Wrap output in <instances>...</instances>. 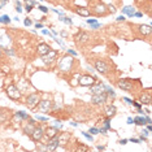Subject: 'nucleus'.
I'll return each instance as SVG.
<instances>
[{"instance_id":"de8ad7c7","label":"nucleus","mask_w":152,"mask_h":152,"mask_svg":"<svg viewBox=\"0 0 152 152\" xmlns=\"http://www.w3.org/2000/svg\"><path fill=\"white\" fill-rule=\"evenodd\" d=\"M124 100H125L126 103H129V104H131V103H133V100L129 99V98H124Z\"/></svg>"},{"instance_id":"f704fd0d","label":"nucleus","mask_w":152,"mask_h":152,"mask_svg":"<svg viewBox=\"0 0 152 152\" xmlns=\"http://www.w3.org/2000/svg\"><path fill=\"white\" fill-rule=\"evenodd\" d=\"M31 23H33V21L30 18H25V21H23V25H25L26 27H29V26H31Z\"/></svg>"},{"instance_id":"79ce46f5","label":"nucleus","mask_w":152,"mask_h":152,"mask_svg":"<svg viewBox=\"0 0 152 152\" xmlns=\"http://www.w3.org/2000/svg\"><path fill=\"white\" fill-rule=\"evenodd\" d=\"M8 1H9V0H0V8H3V7H4Z\"/></svg>"},{"instance_id":"f8f14e48","label":"nucleus","mask_w":152,"mask_h":152,"mask_svg":"<svg viewBox=\"0 0 152 152\" xmlns=\"http://www.w3.org/2000/svg\"><path fill=\"white\" fill-rule=\"evenodd\" d=\"M95 82H96V78L90 74L79 75V78H78V85H81V86H92Z\"/></svg>"},{"instance_id":"09e8293b","label":"nucleus","mask_w":152,"mask_h":152,"mask_svg":"<svg viewBox=\"0 0 152 152\" xmlns=\"http://www.w3.org/2000/svg\"><path fill=\"white\" fill-rule=\"evenodd\" d=\"M127 142H129L127 139H121V140H120V144H126Z\"/></svg>"},{"instance_id":"f03ea898","label":"nucleus","mask_w":152,"mask_h":152,"mask_svg":"<svg viewBox=\"0 0 152 152\" xmlns=\"http://www.w3.org/2000/svg\"><path fill=\"white\" fill-rule=\"evenodd\" d=\"M91 63L94 65V68L99 72L100 74L105 75V77H109L112 73L116 72V68L108 58H104V57H100V56H95L91 58Z\"/></svg>"},{"instance_id":"5701e85b","label":"nucleus","mask_w":152,"mask_h":152,"mask_svg":"<svg viewBox=\"0 0 152 152\" xmlns=\"http://www.w3.org/2000/svg\"><path fill=\"white\" fill-rule=\"evenodd\" d=\"M75 144H77V147H74L73 151H77V152H88V151H91V148H90L88 146H85L83 143L75 142Z\"/></svg>"},{"instance_id":"ddd939ff","label":"nucleus","mask_w":152,"mask_h":152,"mask_svg":"<svg viewBox=\"0 0 152 152\" xmlns=\"http://www.w3.org/2000/svg\"><path fill=\"white\" fill-rule=\"evenodd\" d=\"M34 142H40L42 140V138L44 137V129L42 126H35L34 127V130H33V133L29 135Z\"/></svg>"},{"instance_id":"39448f33","label":"nucleus","mask_w":152,"mask_h":152,"mask_svg":"<svg viewBox=\"0 0 152 152\" xmlns=\"http://www.w3.org/2000/svg\"><path fill=\"white\" fill-rule=\"evenodd\" d=\"M131 27V34H133V39H144V38H150L152 27L151 25H143V23H129Z\"/></svg>"},{"instance_id":"a19ab883","label":"nucleus","mask_w":152,"mask_h":152,"mask_svg":"<svg viewBox=\"0 0 152 152\" xmlns=\"http://www.w3.org/2000/svg\"><path fill=\"white\" fill-rule=\"evenodd\" d=\"M86 22H87L88 25H91V23H95V22H98V21H96V18H88Z\"/></svg>"},{"instance_id":"c756f323","label":"nucleus","mask_w":152,"mask_h":152,"mask_svg":"<svg viewBox=\"0 0 152 152\" xmlns=\"http://www.w3.org/2000/svg\"><path fill=\"white\" fill-rule=\"evenodd\" d=\"M61 21H63V22H65V23H68V25H72V23H73V22H72V20L70 18H69V17H61Z\"/></svg>"},{"instance_id":"9b49d317","label":"nucleus","mask_w":152,"mask_h":152,"mask_svg":"<svg viewBox=\"0 0 152 152\" xmlns=\"http://www.w3.org/2000/svg\"><path fill=\"white\" fill-rule=\"evenodd\" d=\"M108 100V94H107V91L99 92V94H94L91 96V103L92 104H104V103Z\"/></svg>"},{"instance_id":"b1692460","label":"nucleus","mask_w":152,"mask_h":152,"mask_svg":"<svg viewBox=\"0 0 152 152\" xmlns=\"http://www.w3.org/2000/svg\"><path fill=\"white\" fill-rule=\"evenodd\" d=\"M116 113H117V109H116V107H115V105H108V107L105 108V116H107V117H109V118L115 117V116H116Z\"/></svg>"},{"instance_id":"ea45409f","label":"nucleus","mask_w":152,"mask_h":152,"mask_svg":"<svg viewBox=\"0 0 152 152\" xmlns=\"http://www.w3.org/2000/svg\"><path fill=\"white\" fill-rule=\"evenodd\" d=\"M125 20L126 18H125V16H124V15L120 16V17H117V22H125Z\"/></svg>"},{"instance_id":"6e6552de","label":"nucleus","mask_w":152,"mask_h":152,"mask_svg":"<svg viewBox=\"0 0 152 152\" xmlns=\"http://www.w3.org/2000/svg\"><path fill=\"white\" fill-rule=\"evenodd\" d=\"M5 94L9 99H12V100H20V98H21V92H20L18 87H17L15 83H11V85L7 86Z\"/></svg>"},{"instance_id":"a18cd8bd","label":"nucleus","mask_w":152,"mask_h":152,"mask_svg":"<svg viewBox=\"0 0 152 152\" xmlns=\"http://www.w3.org/2000/svg\"><path fill=\"white\" fill-rule=\"evenodd\" d=\"M68 53H69V55H73V56H77V52H75V51H73V50H68Z\"/></svg>"},{"instance_id":"f3484780","label":"nucleus","mask_w":152,"mask_h":152,"mask_svg":"<svg viewBox=\"0 0 152 152\" xmlns=\"http://www.w3.org/2000/svg\"><path fill=\"white\" fill-rule=\"evenodd\" d=\"M37 126V122H35V120H33V118H27V122H26V125L23 126V133L26 134V135H30V134L33 133V130H34V127Z\"/></svg>"},{"instance_id":"8fccbe9b","label":"nucleus","mask_w":152,"mask_h":152,"mask_svg":"<svg viewBox=\"0 0 152 152\" xmlns=\"http://www.w3.org/2000/svg\"><path fill=\"white\" fill-rule=\"evenodd\" d=\"M98 150H99V151H104L105 147H104V146H98Z\"/></svg>"},{"instance_id":"20e7f679","label":"nucleus","mask_w":152,"mask_h":152,"mask_svg":"<svg viewBox=\"0 0 152 152\" xmlns=\"http://www.w3.org/2000/svg\"><path fill=\"white\" fill-rule=\"evenodd\" d=\"M94 38H95V35L92 33L86 31V30H79L73 37V39H74L75 46L78 48H81L85 46H90V44H91V46H96V43H94Z\"/></svg>"},{"instance_id":"cd10ccee","label":"nucleus","mask_w":152,"mask_h":152,"mask_svg":"<svg viewBox=\"0 0 152 152\" xmlns=\"http://www.w3.org/2000/svg\"><path fill=\"white\" fill-rule=\"evenodd\" d=\"M16 11L18 13L22 12V5H21V1H18V0H16Z\"/></svg>"},{"instance_id":"393cba45","label":"nucleus","mask_w":152,"mask_h":152,"mask_svg":"<svg viewBox=\"0 0 152 152\" xmlns=\"http://www.w3.org/2000/svg\"><path fill=\"white\" fill-rule=\"evenodd\" d=\"M133 124H135L138 126H146V117H135L133 120Z\"/></svg>"},{"instance_id":"5fc2aeb1","label":"nucleus","mask_w":152,"mask_h":152,"mask_svg":"<svg viewBox=\"0 0 152 152\" xmlns=\"http://www.w3.org/2000/svg\"><path fill=\"white\" fill-rule=\"evenodd\" d=\"M0 9H1V8H0Z\"/></svg>"},{"instance_id":"49530a36","label":"nucleus","mask_w":152,"mask_h":152,"mask_svg":"<svg viewBox=\"0 0 152 152\" xmlns=\"http://www.w3.org/2000/svg\"><path fill=\"white\" fill-rule=\"evenodd\" d=\"M35 29H43V25L42 23H39V22L35 23Z\"/></svg>"},{"instance_id":"a878e982","label":"nucleus","mask_w":152,"mask_h":152,"mask_svg":"<svg viewBox=\"0 0 152 152\" xmlns=\"http://www.w3.org/2000/svg\"><path fill=\"white\" fill-rule=\"evenodd\" d=\"M9 22H11V17H9L8 15L0 16V23H5V25H8Z\"/></svg>"},{"instance_id":"2eb2a0df","label":"nucleus","mask_w":152,"mask_h":152,"mask_svg":"<svg viewBox=\"0 0 152 152\" xmlns=\"http://www.w3.org/2000/svg\"><path fill=\"white\" fill-rule=\"evenodd\" d=\"M72 11H73L75 15L81 16V17H91V15H90V11L87 7H82V5H73L72 7Z\"/></svg>"},{"instance_id":"4be33fe9","label":"nucleus","mask_w":152,"mask_h":152,"mask_svg":"<svg viewBox=\"0 0 152 152\" xmlns=\"http://www.w3.org/2000/svg\"><path fill=\"white\" fill-rule=\"evenodd\" d=\"M57 134H58V130L56 127H47V129L44 130V135L47 138H53V137H56Z\"/></svg>"},{"instance_id":"7ed1b4c3","label":"nucleus","mask_w":152,"mask_h":152,"mask_svg":"<svg viewBox=\"0 0 152 152\" xmlns=\"http://www.w3.org/2000/svg\"><path fill=\"white\" fill-rule=\"evenodd\" d=\"M116 86L122 91H127L130 94L138 96V90L140 88L139 79H131V78H121L116 81Z\"/></svg>"},{"instance_id":"864d4df0","label":"nucleus","mask_w":152,"mask_h":152,"mask_svg":"<svg viewBox=\"0 0 152 152\" xmlns=\"http://www.w3.org/2000/svg\"><path fill=\"white\" fill-rule=\"evenodd\" d=\"M61 35H63V37H68V34L65 33V31H63V33H61Z\"/></svg>"},{"instance_id":"3c124183","label":"nucleus","mask_w":152,"mask_h":152,"mask_svg":"<svg viewBox=\"0 0 152 152\" xmlns=\"http://www.w3.org/2000/svg\"><path fill=\"white\" fill-rule=\"evenodd\" d=\"M127 124H130V125L133 124V118H131V117H129V118H127Z\"/></svg>"},{"instance_id":"aec40b11","label":"nucleus","mask_w":152,"mask_h":152,"mask_svg":"<svg viewBox=\"0 0 152 152\" xmlns=\"http://www.w3.org/2000/svg\"><path fill=\"white\" fill-rule=\"evenodd\" d=\"M121 11H122V15H126L127 17H133L135 8L131 5H126V7H121Z\"/></svg>"},{"instance_id":"37998d69","label":"nucleus","mask_w":152,"mask_h":152,"mask_svg":"<svg viewBox=\"0 0 152 152\" xmlns=\"http://www.w3.org/2000/svg\"><path fill=\"white\" fill-rule=\"evenodd\" d=\"M143 16V12H134V15L133 17H142Z\"/></svg>"},{"instance_id":"423d86ee","label":"nucleus","mask_w":152,"mask_h":152,"mask_svg":"<svg viewBox=\"0 0 152 152\" xmlns=\"http://www.w3.org/2000/svg\"><path fill=\"white\" fill-rule=\"evenodd\" d=\"M74 65H77V60L70 56H64L58 61V69L61 72H72Z\"/></svg>"},{"instance_id":"1a4fd4ad","label":"nucleus","mask_w":152,"mask_h":152,"mask_svg":"<svg viewBox=\"0 0 152 152\" xmlns=\"http://www.w3.org/2000/svg\"><path fill=\"white\" fill-rule=\"evenodd\" d=\"M57 55H58V52L56 50H52V48H51L50 51H48V52L46 53V55H43L42 56V61L44 64H47V65H52L55 61L57 60Z\"/></svg>"},{"instance_id":"c85d7f7f","label":"nucleus","mask_w":152,"mask_h":152,"mask_svg":"<svg viewBox=\"0 0 152 152\" xmlns=\"http://www.w3.org/2000/svg\"><path fill=\"white\" fill-rule=\"evenodd\" d=\"M16 116H17V117H20V118H26V120L29 118V116H27L26 113L21 112V110H20V112H17V113H16Z\"/></svg>"},{"instance_id":"4c0bfd02","label":"nucleus","mask_w":152,"mask_h":152,"mask_svg":"<svg viewBox=\"0 0 152 152\" xmlns=\"http://www.w3.org/2000/svg\"><path fill=\"white\" fill-rule=\"evenodd\" d=\"M131 104H133L134 107H135V108H138V109H140V108H142V104H140V103L134 102V100H133V103H131Z\"/></svg>"},{"instance_id":"72a5a7b5","label":"nucleus","mask_w":152,"mask_h":152,"mask_svg":"<svg viewBox=\"0 0 152 152\" xmlns=\"http://www.w3.org/2000/svg\"><path fill=\"white\" fill-rule=\"evenodd\" d=\"M100 27H102V25H100L99 22L91 23V29H92V30H98V29H100Z\"/></svg>"},{"instance_id":"e433bc0d","label":"nucleus","mask_w":152,"mask_h":152,"mask_svg":"<svg viewBox=\"0 0 152 152\" xmlns=\"http://www.w3.org/2000/svg\"><path fill=\"white\" fill-rule=\"evenodd\" d=\"M39 11L43 13H48V8H46L44 5H39Z\"/></svg>"},{"instance_id":"6ab92c4d","label":"nucleus","mask_w":152,"mask_h":152,"mask_svg":"<svg viewBox=\"0 0 152 152\" xmlns=\"http://www.w3.org/2000/svg\"><path fill=\"white\" fill-rule=\"evenodd\" d=\"M11 109H5L4 112V108H0V124H4L7 122V120H9V116H11Z\"/></svg>"},{"instance_id":"412c9836","label":"nucleus","mask_w":152,"mask_h":152,"mask_svg":"<svg viewBox=\"0 0 152 152\" xmlns=\"http://www.w3.org/2000/svg\"><path fill=\"white\" fill-rule=\"evenodd\" d=\"M51 50V47L48 46L47 43H39V46H38V53L40 55V56H43V55H46L48 51Z\"/></svg>"},{"instance_id":"2f4dec72","label":"nucleus","mask_w":152,"mask_h":152,"mask_svg":"<svg viewBox=\"0 0 152 152\" xmlns=\"http://www.w3.org/2000/svg\"><path fill=\"white\" fill-rule=\"evenodd\" d=\"M33 8H34V5H33V4H29V3H26L25 9H26V12H27V13L31 12V11H33Z\"/></svg>"},{"instance_id":"c03bdc74","label":"nucleus","mask_w":152,"mask_h":152,"mask_svg":"<svg viewBox=\"0 0 152 152\" xmlns=\"http://www.w3.org/2000/svg\"><path fill=\"white\" fill-rule=\"evenodd\" d=\"M142 133H143L142 135H144V137H148V135H150V131L146 130V129H143V131H142Z\"/></svg>"},{"instance_id":"f257e3e1","label":"nucleus","mask_w":152,"mask_h":152,"mask_svg":"<svg viewBox=\"0 0 152 152\" xmlns=\"http://www.w3.org/2000/svg\"><path fill=\"white\" fill-rule=\"evenodd\" d=\"M90 15L94 17H107L116 13L117 8L112 4H105L103 0H87Z\"/></svg>"},{"instance_id":"dca6fc26","label":"nucleus","mask_w":152,"mask_h":152,"mask_svg":"<svg viewBox=\"0 0 152 152\" xmlns=\"http://www.w3.org/2000/svg\"><path fill=\"white\" fill-rule=\"evenodd\" d=\"M57 139H58V146H66L68 143H70L72 139V133H68V131H63V133L57 134Z\"/></svg>"},{"instance_id":"4468645a","label":"nucleus","mask_w":152,"mask_h":152,"mask_svg":"<svg viewBox=\"0 0 152 152\" xmlns=\"http://www.w3.org/2000/svg\"><path fill=\"white\" fill-rule=\"evenodd\" d=\"M37 107H38V112L50 113L51 108H52V100H40Z\"/></svg>"},{"instance_id":"7c9ffc66","label":"nucleus","mask_w":152,"mask_h":152,"mask_svg":"<svg viewBox=\"0 0 152 152\" xmlns=\"http://www.w3.org/2000/svg\"><path fill=\"white\" fill-rule=\"evenodd\" d=\"M88 133H91V135H96V134H99V129L98 127H90Z\"/></svg>"},{"instance_id":"58836bf2","label":"nucleus","mask_w":152,"mask_h":152,"mask_svg":"<svg viewBox=\"0 0 152 152\" xmlns=\"http://www.w3.org/2000/svg\"><path fill=\"white\" fill-rule=\"evenodd\" d=\"M37 120H38V121H43V122H46V121H48L47 117H43V116H37Z\"/></svg>"},{"instance_id":"bb28decb","label":"nucleus","mask_w":152,"mask_h":152,"mask_svg":"<svg viewBox=\"0 0 152 152\" xmlns=\"http://www.w3.org/2000/svg\"><path fill=\"white\" fill-rule=\"evenodd\" d=\"M82 135H83V137H85V138H86V139H87L88 142H92V140H94V137H92L91 134L86 133V131H82Z\"/></svg>"},{"instance_id":"a211bd4d","label":"nucleus","mask_w":152,"mask_h":152,"mask_svg":"<svg viewBox=\"0 0 152 152\" xmlns=\"http://www.w3.org/2000/svg\"><path fill=\"white\" fill-rule=\"evenodd\" d=\"M105 90V85L103 83V82H100L96 79V82L92 86H90V91L92 92V94H99V92L104 91Z\"/></svg>"},{"instance_id":"c9c22d12","label":"nucleus","mask_w":152,"mask_h":152,"mask_svg":"<svg viewBox=\"0 0 152 152\" xmlns=\"http://www.w3.org/2000/svg\"><path fill=\"white\" fill-rule=\"evenodd\" d=\"M131 143H137V144H139V143H142V140L140 139H138V138H130L129 139Z\"/></svg>"},{"instance_id":"0eeeda50","label":"nucleus","mask_w":152,"mask_h":152,"mask_svg":"<svg viewBox=\"0 0 152 152\" xmlns=\"http://www.w3.org/2000/svg\"><path fill=\"white\" fill-rule=\"evenodd\" d=\"M39 102H40V92H33L26 98L25 104L29 109H35L37 105L39 104Z\"/></svg>"},{"instance_id":"473e14b6","label":"nucleus","mask_w":152,"mask_h":152,"mask_svg":"<svg viewBox=\"0 0 152 152\" xmlns=\"http://www.w3.org/2000/svg\"><path fill=\"white\" fill-rule=\"evenodd\" d=\"M113 3H115V5L117 7V8H121V7H122V1L124 0H112Z\"/></svg>"},{"instance_id":"9d476101","label":"nucleus","mask_w":152,"mask_h":152,"mask_svg":"<svg viewBox=\"0 0 152 152\" xmlns=\"http://www.w3.org/2000/svg\"><path fill=\"white\" fill-rule=\"evenodd\" d=\"M138 100L142 105H151V90H142L140 94L138 95Z\"/></svg>"},{"instance_id":"603ef678","label":"nucleus","mask_w":152,"mask_h":152,"mask_svg":"<svg viewBox=\"0 0 152 152\" xmlns=\"http://www.w3.org/2000/svg\"><path fill=\"white\" fill-rule=\"evenodd\" d=\"M3 57H4V55H3V52H1V51H0V60H1Z\"/></svg>"}]
</instances>
